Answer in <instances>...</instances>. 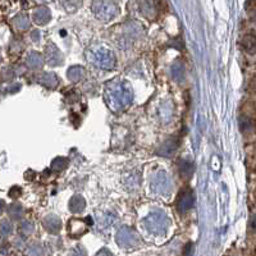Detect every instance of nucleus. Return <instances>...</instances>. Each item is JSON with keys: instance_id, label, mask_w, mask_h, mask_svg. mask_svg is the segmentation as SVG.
I'll use <instances>...</instances> for the list:
<instances>
[{"instance_id": "1", "label": "nucleus", "mask_w": 256, "mask_h": 256, "mask_svg": "<svg viewBox=\"0 0 256 256\" xmlns=\"http://www.w3.org/2000/svg\"><path fill=\"white\" fill-rule=\"evenodd\" d=\"M194 205V196L190 190L182 191L177 200V208L180 211H186Z\"/></svg>"}, {"instance_id": "2", "label": "nucleus", "mask_w": 256, "mask_h": 256, "mask_svg": "<svg viewBox=\"0 0 256 256\" xmlns=\"http://www.w3.org/2000/svg\"><path fill=\"white\" fill-rule=\"evenodd\" d=\"M242 46L247 53L256 52V36L246 35L242 40Z\"/></svg>"}, {"instance_id": "3", "label": "nucleus", "mask_w": 256, "mask_h": 256, "mask_svg": "<svg viewBox=\"0 0 256 256\" xmlns=\"http://www.w3.org/2000/svg\"><path fill=\"white\" fill-rule=\"evenodd\" d=\"M49 18V12L45 8H40V9H36V12L34 13V19L37 23H45Z\"/></svg>"}, {"instance_id": "4", "label": "nucleus", "mask_w": 256, "mask_h": 256, "mask_svg": "<svg viewBox=\"0 0 256 256\" xmlns=\"http://www.w3.org/2000/svg\"><path fill=\"white\" fill-rule=\"evenodd\" d=\"M14 23L19 30L28 28V26H30V21H28V18L24 14H18L17 17L14 18Z\"/></svg>"}, {"instance_id": "5", "label": "nucleus", "mask_w": 256, "mask_h": 256, "mask_svg": "<svg viewBox=\"0 0 256 256\" xmlns=\"http://www.w3.org/2000/svg\"><path fill=\"white\" fill-rule=\"evenodd\" d=\"M27 64L31 68H38L41 64V56L38 55L37 53H31L27 58Z\"/></svg>"}, {"instance_id": "6", "label": "nucleus", "mask_w": 256, "mask_h": 256, "mask_svg": "<svg viewBox=\"0 0 256 256\" xmlns=\"http://www.w3.org/2000/svg\"><path fill=\"white\" fill-rule=\"evenodd\" d=\"M22 206L19 204H13L9 206V209H8V213H9V215H11L12 218L13 219H19L22 217Z\"/></svg>"}, {"instance_id": "7", "label": "nucleus", "mask_w": 256, "mask_h": 256, "mask_svg": "<svg viewBox=\"0 0 256 256\" xmlns=\"http://www.w3.org/2000/svg\"><path fill=\"white\" fill-rule=\"evenodd\" d=\"M12 229H13V227H12V224L8 220H3L0 223V235L1 236L11 235Z\"/></svg>"}, {"instance_id": "8", "label": "nucleus", "mask_w": 256, "mask_h": 256, "mask_svg": "<svg viewBox=\"0 0 256 256\" xmlns=\"http://www.w3.org/2000/svg\"><path fill=\"white\" fill-rule=\"evenodd\" d=\"M192 255H194V246H192V243H188V245H186V247H184L182 256H192Z\"/></svg>"}, {"instance_id": "9", "label": "nucleus", "mask_w": 256, "mask_h": 256, "mask_svg": "<svg viewBox=\"0 0 256 256\" xmlns=\"http://www.w3.org/2000/svg\"><path fill=\"white\" fill-rule=\"evenodd\" d=\"M18 89H19V85H18V83H14V85L9 86L8 91H9V92H16V91H17Z\"/></svg>"}, {"instance_id": "10", "label": "nucleus", "mask_w": 256, "mask_h": 256, "mask_svg": "<svg viewBox=\"0 0 256 256\" xmlns=\"http://www.w3.org/2000/svg\"><path fill=\"white\" fill-rule=\"evenodd\" d=\"M251 228H253L254 231H256V215L251 219Z\"/></svg>"}, {"instance_id": "11", "label": "nucleus", "mask_w": 256, "mask_h": 256, "mask_svg": "<svg viewBox=\"0 0 256 256\" xmlns=\"http://www.w3.org/2000/svg\"><path fill=\"white\" fill-rule=\"evenodd\" d=\"M4 208H5V202H4V201L1 200V199H0V214L3 213Z\"/></svg>"}, {"instance_id": "12", "label": "nucleus", "mask_w": 256, "mask_h": 256, "mask_svg": "<svg viewBox=\"0 0 256 256\" xmlns=\"http://www.w3.org/2000/svg\"><path fill=\"white\" fill-rule=\"evenodd\" d=\"M0 62H1V55H0Z\"/></svg>"}]
</instances>
